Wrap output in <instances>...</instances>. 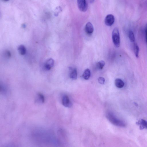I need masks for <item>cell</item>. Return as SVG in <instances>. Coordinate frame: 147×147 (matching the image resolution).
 <instances>
[{
  "mask_svg": "<svg viewBox=\"0 0 147 147\" xmlns=\"http://www.w3.org/2000/svg\"><path fill=\"white\" fill-rule=\"evenodd\" d=\"M106 116L110 122L115 126L120 127H124L126 126V124L122 120L117 118L112 112H109L106 114Z\"/></svg>",
  "mask_w": 147,
  "mask_h": 147,
  "instance_id": "obj_1",
  "label": "cell"
},
{
  "mask_svg": "<svg viewBox=\"0 0 147 147\" xmlns=\"http://www.w3.org/2000/svg\"><path fill=\"white\" fill-rule=\"evenodd\" d=\"M112 39L115 46L118 47L120 44V38L118 29L115 28L112 32Z\"/></svg>",
  "mask_w": 147,
  "mask_h": 147,
  "instance_id": "obj_2",
  "label": "cell"
},
{
  "mask_svg": "<svg viewBox=\"0 0 147 147\" xmlns=\"http://www.w3.org/2000/svg\"><path fill=\"white\" fill-rule=\"evenodd\" d=\"M78 7L82 12H85L88 9L86 0H77Z\"/></svg>",
  "mask_w": 147,
  "mask_h": 147,
  "instance_id": "obj_3",
  "label": "cell"
},
{
  "mask_svg": "<svg viewBox=\"0 0 147 147\" xmlns=\"http://www.w3.org/2000/svg\"><path fill=\"white\" fill-rule=\"evenodd\" d=\"M62 104L64 107H70L72 106V103H71L68 96L64 95L62 98Z\"/></svg>",
  "mask_w": 147,
  "mask_h": 147,
  "instance_id": "obj_4",
  "label": "cell"
},
{
  "mask_svg": "<svg viewBox=\"0 0 147 147\" xmlns=\"http://www.w3.org/2000/svg\"><path fill=\"white\" fill-rule=\"evenodd\" d=\"M115 21L114 16L112 15H107L105 18V22L106 25L108 26H111L113 24Z\"/></svg>",
  "mask_w": 147,
  "mask_h": 147,
  "instance_id": "obj_5",
  "label": "cell"
},
{
  "mask_svg": "<svg viewBox=\"0 0 147 147\" xmlns=\"http://www.w3.org/2000/svg\"><path fill=\"white\" fill-rule=\"evenodd\" d=\"M85 30L88 35H91L92 34L94 31V27L91 23L88 22L87 23L85 27Z\"/></svg>",
  "mask_w": 147,
  "mask_h": 147,
  "instance_id": "obj_6",
  "label": "cell"
},
{
  "mask_svg": "<svg viewBox=\"0 0 147 147\" xmlns=\"http://www.w3.org/2000/svg\"><path fill=\"white\" fill-rule=\"evenodd\" d=\"M70 77L71 79L75 80L77 79V69L76 68H72L70 67Z\"/></svg>",
  "mask_w": 147,
  "mask_h": 147,
  "instance_id": "obj_7",
  "label": "cell"
},
{
  "mask_svg": "<svg viewBox=\"0 0 147 147\" xmlns=\"http://www.w3.org/2000/svg\"><path fill=\"white\" fill-rule=\"evenodd\" d=\"M54 61L52 58H50L47 60L46 62L45 67L46 69L47 70H50L51 69L54 65Z\"/></svg>",
  "mask_w": 147,
  "mask_h": 147,
  "instance_id": "obj_8",
  "label": "cell"
},
{
  "mask_svg": "<svg viewBox=\"0 0 147 147\" xmlns=\"http://www.w3.org/2000/svg\"><path fill=\"white\" fill-rule=\"evenodd\" d=\"M137 125L139 126L140 129H147V121L143 119H140L137 122Z\"/></svg>",
  "mask_w": 147,
  "mask_h": 147,
  "instance_id": "obj_9",
  "label": "cell"
},
{
  "mask_svg": "<svg viewBox=\"0 0 147 147\" xmlns=\"http://www.w3.org/2000/svg\"><path fill=\"white\" fill-rule=\"evenodd\" d=\"M115 83L116 86L119 88H123L125 85L122 80L119 79H117L115 80Z\"/></svg>",
  "mask_w": 147,
  "mask_h": 147,
  "instance_id": "obj_10",
  "label": "cell"
},
{
  "mask_svg": "<svg viewBox=\"0 0 147 147\" xmlns=\"http://www.w3.org/2000/svg\"><path fill=\"white\" fill-rule=\"evenodd\" d=\"M91 75L90 70L89 69H87L84 71L82 75V77L86 80H88L90 78Z\"/></svg>",
  "mask_w": 147,
  "mask_h": 147,
  "instance_id": "obj_11",
  "label": "cell"
},
{
  "mask_svg": "<svg viewBox=\"0 0 147 147\" xmlns=\"http://www.w3.org/2000/svg\"><path fill=\"white\" fill-rule=\"evenodd\" d=\"M18 50L20 54L24 55L26 53V49L24 45H21L18 47Z\"/></svg>",
  "mask_w": 147,
  "mask_h": 147,
  "instance_id": "obj_12",
  "label": "cell"
},
{
  "mask_svg": "<svg viewBox=\"0 0 147 147\" xmlns=\"http://www.w3.org/2000/svg\"><path fill=\"white\" fill-rule=\"evenodd\" d=\"M105 64V63L104 61H100L96 64V67L98 70H102L104 67Z\"/></svg>",
  "mask_w": 147,
  "mask_h": 147,
  "instance_id": "obj_13",
  "label": "cell"
},
{
  "mask_svg": "<svg viewBox=\"0 0 147 147\" xmlns=\"http://www.w3.org/2000/svg\"><path fill=\"white\" fill-rule=\"evenodd\" d=\"M129 38L131 42H134L135 39L134 33L132 31H130L128 33Z\"/></svg>",
  "mask_w": 147,
  "mask_h": 147,
  "instance_id": "obj_14",
  "label": "cell"
},
{
  "mask_svg": "<svg viewBox=\"0 0 147 147\" xmlns=\"http://www.w3.org/2000/svg\"><path fill=\"white\" fill-rule=\"evenodd\" d=\"M134 49L135 56L137 58H138L139 56V46H138L137 44H135Z\"/></svg>",
  "mask_w": 147,
  "mask_h": 147,
  "instance_id": "obj_15",
  "label": "cell"
},
{
  "mask_svg": "<svg viewBox=\"0 0 147 147\" xmlns=\"http://www.w3.org/2000/svg\"><path fill=\"white\" fill-rule=\"evenodd\" d=\"M38 96L39 99H40L41 102L42 103H44L45 101V98L44 96L41 93H39L38 94Z\"/></svg>",
  "mask_w": 147,
  "mask_h": 147,
  "instance_id": "obj_16",
  "label": "cell"
},
{
  "mask_svg": "<svg viewBox=\"0 0 147 147\" xmlns=\"http://www.w3.org/2000/svg\"><path fill=\"white\" fill-rule=\"evenodd\" d=\"M98 81L101 84H104L105 81V80L104 78L100 77L99 78Z\"/></svg>",
  "mask_w": 147,
  "mask_h": 147,
  "instance_id": "obj_17",
  "label": "cell"
},
{
  "mask_svg": "<svg viewBox=\"0 0 147 147\" xmlns=\"http://www.w3.org/2000/svg\"><path fill=\"white\" fill-rule=\"evenodd\" d=\"M5 54L6 56L7 57H9H9H10L11 56L10 53L9 51H7L5 53Z\"/></svg>",
  "mask_w": 147,
  "mask_h": 147,
  "instance_id": "obj_18",
  "label": "cell"
},
{
  "mask_svg": "<svg viewBox=\"0 0 147 147\" xmlns=\"http://www.w3.org/2000/svg\"><path fill=\"white\" fill-rule=\"evenodd\" d=\"M145 32L146 34V42L147 45V23L146 25V29H145Z\"/></svg>",
  "mask_w": 147,
  "mask_h": 147,
  "instance_id": "obj_19",
  "label": "cell"
},
{
  "mask_svg": "<svg viewBox=\"0 0 147 147\" xmlns=\"http://www.w3.org/2000/svg\"><path fill=\"white\" fill-rule=\"evenodd\" d=\"M89 1H90V3H93L94 0H89Z\"/></svg>",
  "mask_w": 147,
  "mask_h": 147,
  "instance_id": "obj_20",
  "label": "cell"
},
{
  "mask_svg": "<svg viewBox=\"0 0 147 147\" xmlns=\"http://www.w3.org/2000/svg\"><path fill=\"white\" fill-rule=\"evenodd\" d=\"M2 1L5 2H6L9 1V0H2Z\"/></svg>",
  "mask_w": 147,
  "mask_h": 147,
  "instance_id": "obj_21",
  "label": "cell"
}]
</instances>
